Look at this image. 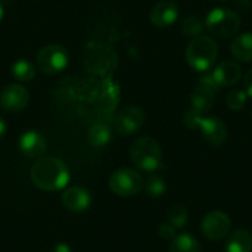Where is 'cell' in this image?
I'll use <instances>...</instances> for the list:
<instances>
[{
    "label": "cell",
    "mask_w": 252,
    "mask_h": 252,
    "mask_svg": "<svg viewBox=\"0 0 252 252\" xmlns=\"http://www.w3.org/2000/svg\"><path fill=\"white\" fill-rule=\"evenodd\" d=\"M32 183L43 190H59L68 185L66 165L55 157H41L31 167Z\"/></svg>",
    "instance_id": "obj_1"
},
{
    "label": "cell",
    "mask_w": 252,
    "mask_h": 252,
    "mask_svg": "<svg viewBox=\"0 0 252 252\" xmlns=\"http://www.w3.org/2000/svg\"><path fill=\"white\" fill-rule=\"evenodd\" d=\"M183 120L189 128H198L205 142L211 146H221L227 139V127L219 117H205L204 114L189 109Z\"/></svg>",
    "instance_id": "obj_2"
},
{
    "label": "cell",
    "mask_w": 252,
    "mask_h": 252,
    "mask_svg": "<svg viewBox=\"0 0 252 252\" xmlns=\"http://www.w3.org/2000/svg\"><path fill=\"white\" fill-rule=\"evenodd\" d=\"M219 56V47L216 40L207 35L195 37L186 49V61L192 69L207 72L213 68Z\"/></svg>",
    "instance_id": "obj_3"
},
{
    "label": "cell",
    "mask_w": 252,
    "mask_h": 252,
    "mask_svg": "<svg viewBox=\"0 0 252 252\" xmlns=\"http://www.w3.org/2000/svg\"><path fill=\"white\" fill-rule=\"evenodd\" d=\"M130 158L139 170L152 173L157 171L162 164V151L155 139L143 136L131 143Z\"/></svg>",
    "instance_id": "obj_4"
},
{
    "label": "cell",
    "mask_w": 252,
    "mask_h": 252,
    "mask_svg": "<svg viewBox=\"0 0 252 252\" xmlns=\"http://www.w3.org/2000/svg\"><path fill=\"white\" fill-rule=\"evenodd\" d=\"M204 22H205L207 30L219 38H229L235 35L241 28L239 15L227 7L213 9L207 15Z\"/></svg>",
    "instance_id": "obj_5"
},
{
    "label": "cell",
    "mask_w": 252,
    "mask_h": 252,
    "mask_svg": "<svg viewBox=\"0 0 252 252\" xmlns=\"http://www.w3.org/2000/svg\"><path fill=\"white\" fill-rule=\"evenodd\" d=\"M69 53L61 44H49L38 50L35 56V68L43 74H58L68 66Z\"/></svg>",
    "instance_id": "obj_6"
},
{
    "label": "cell",
    "mask_w": 252,
    "mask_h": 252,
    "mask_svg": "<svg viewBox=\"0 0 252 252\" xmlns=\"http://www.w3.org/2000/svg\"><path fill=\"white\" fill-rule=\"evenodd\" d=\"M145 186L143 177L130 168H120L114 171L109 177V188L115 195L133 196L139 193Z\"/></svg>",
    "instance_id": "obj_7"
},
{
    "label": "cell",
    "mask_w": 252,
    "mask_h": 252,
    "mask_svg": "<svg viewBox=\"0 0 252 252\" xmlns=\"http://www.w3.org/2000/svg\"><path fill=\"white\" fill-rule=\"evenodd\" d=\"M145 123V112L136 105L124 106L114 118V130L121 136L134 134Z\"/></svg>",
    "instance_id": "obj_8"
},
{
    "label": "cell",
    "mask_w": 252,
    "mask_h": 252,
    "mask_svg": "<svg viewBox=\"0 0 252 252\" xmlns=\"http://www.w3.org/2000/svg\"><path fill=\"white\" fill-rule=\"evenodd\" d=\"M30 103V92L21 83H10L0 92V106L7 112H19Z\"/></svg>",
    "instance_id": "obj_9"
},
{
    "label": "cell",
    "mask_w": 252,
    "mask_h": 252,
    "mask_svg": "<svg viewBox=\"0 0 252 252\" xmlns=\"http://www.w3.org/2000/svg\"><path fill=\"white\" fill-rule=\"evenodd\" d=\"M201 229H202V235L207 239L220 241L229 235L232 229V220L223 211H213L204 217Z\"/></svg>",
    "instance_id": "obj_10"
},
{
    "label": "cell",
    "mask_w": 252,
    "mask_h": 252,
    "mask_svg": "<svg viewBox=\"0 0 252 252\" xmlns=\"http://www.w3.org/2000/svg\"><path fill=\"white\" fill-rule=\"evenodd\" d=\"M18 145H19V151L31 159L41 158L47 149L46 139L38 131H34V130L25 131L24 134H21Z\"/></svg>",
    "instance_id": "obj_11"
},
{
    "label": "cell",
    "mask_w": 252,
    "mask_h": 252,
    "mask_svg": "<svg viewBox=\"0 0 252 252\" xmlns=\"http://www.w3.org/2000/svg\"><path fill=\"white\" fill-rule=\"evenodd\" d=\"M149 18L151 22L158 28L171 27L179 18V6L171 0H162L152 7Z\"/></svg>",
    "instance_id": "obj_12"
},
{
    "label": "cell",
    "mask_w": 252,
    "mask_h": 252,
    "mask_svg": "<svg viewBox=\"0 0 252 252\" xmlns=\"http://www.w3.org/2000/svg\"><path fill=\"white\" fill-rule=\"evenodd\" d=\"M216 90L217 89H214L213 86L199 81L190 96L192 109L199 114H205V112L211 111V108L214 106V102H216Z\"/></svg>",
    "instance_id": "obj_13"
},
{
    "label": "cell",
    "mask_w": 252,
    "mask_h": 252,
    "mask_svg": "<svg viewBox=\"0 0 252 252\" xmlns=\"http://www.w3.org/2000/svg\"><path fill=\"white\" fill-rule=\"evenodd\" d=\"M211 75L217 87H229L235 86L241 80V68L233 61H224L214 68Z\"/></svg>",
    "instance_id": "obj_14"
},
{
    "label": "cell",
    "mask_w": 252,
    "mask_h": 252,
    "mask_svg": "<svg viewBox=\"0 0 252 252\" xmlns=\"http://www.w3.org/2000/svg\"><path fill=\"white\" fill-rule=\"evenodd\" d=\"M62 202L68 210H71L74 213H80V211H84L89 208L92 198H90V193L84 188L74 186L63 192Z\"/></svg>",
    "instance_id": "obj_15"
},
{
    "label": "cell",
    "mask_w": 252,
    "mask_h": 252,
    "mask_svg": "<svg viewBox=\"0 0 252 252\" xmlns=\"http://www.w3.org/2000/svg\"><path fill=\"white\" fill-rule=\"evenodd\" d=\"M232 55L242 62L252 61V32H244L232 41Z\"/></svg>",
    "instance_id": "obj_16"
},
{
    "label": "cell",
    "mask_w": 252,
    "mask_h": 252,
    "mask_svg": "<svg viewBox=\"0 0 252 252\" xmlns=\"http://www.w3.org/2000/svg\"><path fill=\"white\" fill-rule=\"evenodd\" d=\"M226 252H252L251 233L245 229L235 230L226 244Z\"/></svg>",
    "instance_id": "obj_17"
},
{
    "label": "cell",
    "mask_w": 252,
    "mask_h": 252,
    "mask_svg": "<svg viewBox=\"0 0 252 252\" xmlns=\"http://www.w3.org/2000/svg\"><path fill=\"white\" fill-rule=\"evenodd\" d=\"M170 252H202V250L201 244L195 236L189 233H182L173 239L170 245Z\"/></svg>",
    "instance_id": "obj_18"
},
{
    "label": "cell",
    "mask_w": 252,
    "mask_h": 252,
    "mask_svg": "<svg viewBox=\"0 0 252 252\" xmlns=\"http://www.w3.org/2000/svg\"><path fill=\"white\" fill-rule=\"evenodd\" d=\"M10 72L13 75V78L19 83H27L31 81L35 75V66L34 63H31L27 59H18L13 62Z\"/></svg>",
    "instance_id": "obj_19"
},
{
    "label": "cell",
    "mask_w": 252,
    "mask_h": 252,
    "mask_svg": "<svg viewBox=\"0 0 252 252\" xmlns=\"http://www.w3.org/2000/svg\"><path fill=\"white\" fill-rule=\"evenodd\" d=\"M111 136H112L111 128L103 123L94 124L89 130V142L92 146H96V148H102V146L108 145L111 140Z\"/></svg>",
    "instance_id": "obj_20"
},
{
    "label": "cell",
    "mask_w": 252,
    "mask_h": 252,
    "mask_svg": "<svg viewBox=\"0 0 252 252\" xmlns=\"http://www.w3.org/2000/svg\"><path fill=\"white\" fill-rule=\"evenodd\" d=\"M205 28V22L198 15H188L182 21V31L186 37H198Z\"/></svg>",
    "instance_id": "obj_21"
},
{
    "label": "cell",
    "mask_w": 252,
    "mask_h": 252,
    "mask_svg": "<svg viewBox=\"0 0 252 252\" xmlns=\"http://www.w3.org/2000/svg\"><path fill=\"white\" fill-rule=\"evenodd\" d=\"M145 190L149 196L152 198H159L165 193L167 190V185L164 182L162 177L159 176H151L146 182H145Z\"/></svg>",
    "instance_id": "obj_22"
},
{
    "label": "cell",
    "mask_w": 252,
    "mask_h": 252,
    "mask_svg": "<svg viewBox=\"0 0 252 252\" xmlns=\"http://www.w3.org/2000/svg\"><path fill=\"white\" fill-rule=\"evenodd\" d=\"M168 223H171L176 229L183 227L188 223V211L182 205H174L168 210Z\"/></svg>",
    "instance_id": "obj_23"
},
{
    "label": "cell",
    "mask_w": 252,
    "mask_h": 252,
    "mask_svg": "<svg viewBox=\"0 0 252 252\" xmlns=\"http://www.w3.org/2000/svg\"><path fill=\"white\" fill-rule=\"evenodd\" d=\"M247 97H248V96H247L245 90H238V89H235V90H232V92L227 94L226 103H227V106H229L230 109L239 111V109H242V108L245 106Z\"/></svg>",
    "instance_id": "obj_24"
},
{
    "label": "cell",
    "mask_w": 252,
    "mask_h": 252,
    "mask_svg": "<svg viewBox=\"0 0 252 252\" xmlns=\"http://www.w3.org/2000/svg\"><path fill=\"white\" fill-rule=\"evenodd\" d=\"M159 235L162 239H167V241L174 239L176 238V227L171 223H162L159 226Z\"/></svg>",
    "instance_id": "obj_25"
},
{
    "label": "cell",
    "mask_w": 252,
    "mask_h": 252,
    "mask_svg": "<svg viewBox=\"0 0 252 252\" xmlns=\"http://www.w3.org/2000/svg\"><path fill=\"white\" fill-rule=\"evenodd\" d=\"M244 86H245V93L247 96L252 97V69H250L245 75V80H244Z\"/></svg>",
    "instance_id": "obj_26"
},
{
    "label": "cell",
    "mask_w": 252,
    "mask_h": 252,
    "mask_svg": "<svg viewBox=\"0 0 252 252\" xmlns=\"http://www.w3.org/2000/svg\"><path fill=\"white\" fill-rule=\"evenodd\" d=\"M52 252H71V248L66 244H56Z\"/></svg>",
    "instance_id": "obj_27"
},
{
    "label": "cell",
    "mask_w": 252,
    "mask_h": 252,
    "mask_svg": "<svg viewBox=\"0 0 252 252\" xmlns=\"http://www.w3.org/2000/svg\"><path fill=\"white\" fill-rule=\"evenodd\" d=\"M6 134V123L3 118H0V139Z\"/></svg>",
    "instance_id": "obj_28"
},
{
    "label": "cell",
    "mask_w": 252,
    "mask_h": 252,
    "mask_svg": "<svg viewBox=\"0 0 252 252\" xmlns=\"http://www.w3.org/2000/svg\"><path fill=\"white\" fill-rule=\"evenodd\" d=\"M1 18H3V6L0 3V21H1Z\"/></svg>",
    "instance_id": "obj_29"
}]
</instances>
